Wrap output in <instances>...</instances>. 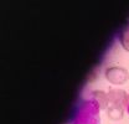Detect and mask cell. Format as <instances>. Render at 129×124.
<instances>
[{
	"mask_svg": "<svg viewBox=\"0 0 129 124\" xmlns=\"http://www.w3.org/2000/svg\"><path fill=\"white\" fill-rule=\"evenodd\" d=\"M71 124H101V107L94 99L86 97L80 102Z\"/></svg>",
	"mask_w": 129,
	"mask_h": 124,
	"instance_id": "6da1fadb",
	"label": "cell"
},
{
	"mask_svg": "<svg viewBox=\"0 0 129 124\" xmlns=\"http://www.w3.org/2000/svg\"><path fill=\"white\" fill-rule=\"evenodd\" d=\"M104 76L107 78L108 82H111L112 84H124L129 78L128 71L123 67L119 66H112L108 67L104 72Z\"/></svg>",
	"mask_w": 129,
	"mask_h": 124,
	"instance_id": "7a4b0ae2",
	"label": "cell"
},
{
	"mask_svg": "<svg viewBox=\"0 0 129 124\" xmlns=\"http://www.w3.org/2000/svg\"><path fill=\"white\" fill-rule=\"evenodd\" d=\"M108 98H109V106L108 107L125 110L127 98H128V94L125 93V91H123V89H111L108 92Z\"/></svg>",
	"mask_w": 129,
	"mask_h": 124,
	"instance_id": "3957f363",
	"label": "cell"
},
{
	"mask_svg": "<svg viewBox=\"0 0 129 124\" xmlns=\"http://www.w3.org/2000/svg\"><path fill=\"white\" fill-rule=\"evenodd\" d=\"M88 97H91L92 99H94L97 103L99 104L101 109H107L109 106V98H108V93L103 92V91H92L91 93L87 94Z\"/></svg>",
	"mask_w": 129,
	"mask_h": 124,
	"instance_id": "277c9868",
	"label": "cell"
},
{
	"mask_svg": "<svg viewBox=\"0 0 129 124\" xmlns=\"http://www.w3.org/2000/svg\"><path fill=\"white\" fill-rule=\"evenodd\" d=\"M118 40L120 46L129 53V22H127L118 32Z\"/></svg>",
	"mask_w": 129,
	"mask_h": 124,
	"instance_id": "5b68a950",
	"label": "cell"
},
{
	"mask_svg": "<svg viewBox=\"0 0 129 124\" xmlns=\"http://www.w3.org/2000/svg\"><path fill=\"white\" fill-rule=\"evenodd\" d=\"M125 112L129 114V94H128V98H127V104H125Z\"/></svg>",
	"mask_w": 129,
	"mask_h": 124,
	"instance_id": "8992f818",
	"label": "cell"
}]
</instances>
